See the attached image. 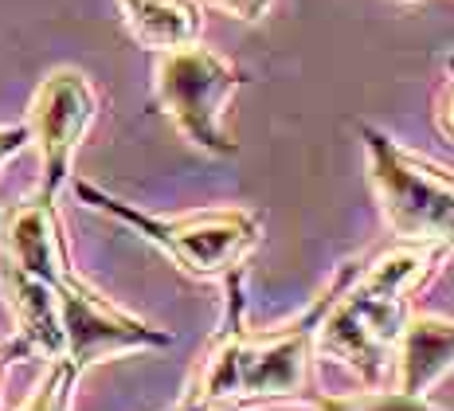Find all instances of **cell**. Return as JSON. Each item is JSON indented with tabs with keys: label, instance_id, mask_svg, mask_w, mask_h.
Returning a JSON list of instances; mask_svg holds the SVG:
<instances>
[{
	"label": "cell",
	"instance_id": "6da1fadb",
	"mask_svg": "<svg viewBox=\"0 0 454 411\" xmlns=\"http://www.w3.org/2000/svg\"><path fill=\"white\" fill-rule=\"evenodd\" d=\"M223 282L231 286L227 325L220 329V337L212 341L200 372H196L192 391H188L176 411H223V407L278 404V399H306L309 360H314V349H317V325L337 294L340 271L329 282V290L301 318L274 325V329H247L243 325L239 271Z\"/></svg>",
	"mask_w": 454,
	"mask_h": 411
},
{
	"label": "cell",
	"instance_id": "7a4b0ae2",
	"mask_svg": "<svg viewBox=\"0 0 454 411\" xmlns=\"http://www.w3.org/2000/svg\"><path fill=\"white\" fill-rule=\"evenodd\" d=\"M442 259L447 251L439 247L395 243L368 266H340L337 294L317 325V349L353 368L364 384H380L384 372L395 365L408 294Z\"/></svg>",
	"mask_w": 454,
	"mask_h": 411
},
{
	"label": "cell",
	"instance_id": "3957f363",
	"mask_svg": "<svg viewBox=\"0 0 454 411\" xmlns=\"http://www.w3.org/2000/svg\"><path fill=\"white\" fill-rule=\"evenodd\" d=\"M74 193L94 212L114 216L118 224L134 227L141 239L160 247L181 271L196 274V279H231L262 235L259 216L247 212V208H204V212H188V216H149L137 212L126 200L87 185V180H74Z\"/></svg>",
	"mask_w": 454,
	"mask_h": 411
},
{
	"label": "cell",
	"instance_id": "277c9868",
	"mask_svg": "<svg viewBox=\"0 0 454 411\" xmlns=\"http://www.w3.org/2000/svg\"><path fill=\"white\" fill-rule=\"evenodd\" d=\"M368 177L380 196V212L400 243L454 251V173L415 157L387 133L364 126Z\"/></svg>",
	"mask_w": 454,
	"mask_h": 411
},
{
	"label": "cell",
	"instance_id": "5b68a950",
	"mask_svg": "<svg viewBox=\"0 0 454 411\" xmlns=\"http://www.w3.org/2000/svg\"><path fill=\"white\" fill-rule=\"evenodd\" d=\"M243 83H247V71H239L227 55L204 47L200 40L176 51H160L153 67V94L160 114L181 130L184 141L212 157H231L239 149L227 130V107Z\"/></svg>",
	"mask_w": 454,
	"mask_h": 411
},
{
	"label": "cell",
	"instance_id": "8992f818",
	"mask_svg": "<svg viewBox=\"0 0 454 411\" xmlns=\"http://www.w3.org/2000/svg\"><path fill=\"white\" fill-rule=\"evenodd\" d=\"M98 118V94L90 79L74 67H59L35 87L27 107V138L40 149V196L59 200L63 185L71 180L74 153Z\"/></svg>",
	"mask_w": 454,
	"mask_h": 411
},
{
	"label": "cell",
	"instance_id": "52a82bcc",
	"mask_svg": "<svg viewBox=\"0 0 454 411\" xmlns=\"http://www.w3.org/2000/svg\"><path fill=\"white\" fill-rule=\"evenodd\" d=\"M395 376L400 391L423 396L434 380H442L454 368V321L434 313H415L403 321L400 345H395Z\"/></svg>",
	"mask_w": 454,
	"mask_h": 411
},
{
	"label": "cell",
	"instance_id": "ba28073f",
	"mask_svg": "<svg viewBox=\"0 0 454 411\" xmlns=\"http://www.w3.org/2000/svg\"><path fill=\"white\" fill-rule=\"evenodd\" d=\"M121 24L145 51H176L200 40V0H118Z\"/></svg>",
	"mask_w": 454,
	"mask_h": 411
},
{
	"label": "cell",
	"instance_id": "9c48e42d",
	"mask_svg": "<svg viewBox=\"0 0 454 411\" xmlns=\"http://www.w3.org/2000/svg\"><path fill=\"white\" fill-rule=\"evenodd\" d=\"M309 404L317 411H439L431 407L423 396H408V391H356V396H314L309 391Z\"/></svg>",
	"mask_w": 454,
	"mask_h": 411
},
{
	"label": "cell",
	"instance_id": "30bf717a",
	"mask_svg": "<svg viewBox=\"0 0 454 411\" xmlns=\"http://www.w3.org/2000/svg\"><path fill=\"white\" fill-rule=\"evenodd\" d=\"M82 372L67 365V360H47V372L40 376L35 391L24 399L20 411H71V396Z\"/></svg>",
	"mask_w": 454,
	"mask_h": 411
},
{
	"label": "cell",
	"instance_id": "8fae6325",
	"mask_svg": "<svg viewBox=\"0 0 454 411\" xmlns=\"http://www.w3.org/2000/svg\"><path fill=\"white\" fill-rule=\"evenodd\" d=\"M204 4H212V8H220V12L227 16H235V20H262V16L270 12V4L274 0H204Z\"/></svg>",
	"mask_w": 454,
	"mask_h": 411
},
{
	"label": "cell",
	"instance_id": "7c38bea8",
	"mask_svg": "<svg viewBox=\"0 0 454 411\" xmlns=\"http://www.w3.org/2000/svg\"><path fill=\"white\" fill-rule=\"evenodd\" d=\"M27 126H0V165L4 161H12L16 153H20L24 146H27Z\"/></svg>",
	"mask_w": 454,
	"mask_h": 411
},
{
	"label": "cell",
	"instance_id": "4fadbf2b",
	"mask_svg": "<svg viewBox=\"0 0 454 411\" xmlns=\"http://www.w3.org/2000/svg\"><path fill=\"white\" fill-rule=\"evenodd\" d=\"M434 122H439V130L447 133V138H454V71H450L447 87H442V99H439V110H434Z\"/></svg>",
	"mask_w": 454,
	"mask_h": 411
},
{
	"label": "cell",
	"instance_id": "5bb4252c",
	"mask_svg": "<svg viewBox=\"0 0 454 411\" xmlns=\"http://www.w3.org/2000/svg\"><path fill=\"white\" fill-rule=\"evenodd\" d=\"M8 360H16V357H12V349L4 345V349H0V376H4V365H8Z\"/></svg>",
	"mask_w": 454,
	"mask_h": 411
}]
</instances>
